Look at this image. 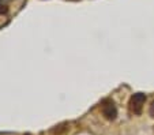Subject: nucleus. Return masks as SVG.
Wrapping results in <instances>:
<instances>
[{"instance_id":"1","label":"nucleus","mask_w":154,"mask_h":135,"mask_svg":"<svg viewBox=\"0 0 154 135\" xmlns=\"http://www.w3.org/2000/svg\"><path fill=\"white\" fill-rule=\"evenodd\" d=\"M146 103V96L143 93H135L131 96L130 101H128V108L130 112L134 115H140L143 111V105Z\"/></svg>"},{"instance_id":"3","label":"nucleus","mask_w":154,"mask_h":135,"mask_svg":"<svg viewBox=\"0 0 154 135\" xmlns=\"http://www.w3.org/2000/svg\"><path fill=\"white\" fill-rule=\"evenodd\" d=\"M7 11H8V6L3 2H0V14H6Z\"/></svg>"},{"instance_id":"4","label":"nucleus","mask_w":154,"mask_h":135,"mask_svg":"<svg viewBox=\"0 0 154 135\" xmlns=\"http://www.w3.org/2000/svg\"><path fill=\"white\" fill-rule=\"evenodd\" d=\"M149 113H150L151 118H154V101L151 103V105H150V109H149Z\"/></svg>"},{"instance_id":"2","label":"nucleus","mask_w":154,"mask_h":135,"mask_svg":"<svg viewBox=\"0 0 154 135\" xmlns=\"http://www.w3.org/2000/svg\"><path fill=\"white\" fill-rule=\"evenodd\" d=\"M101 112L104 115V118L108 119V120H115L117 116V108L112 100H106L102 103Z\"/></svg>"}]
</instances>
